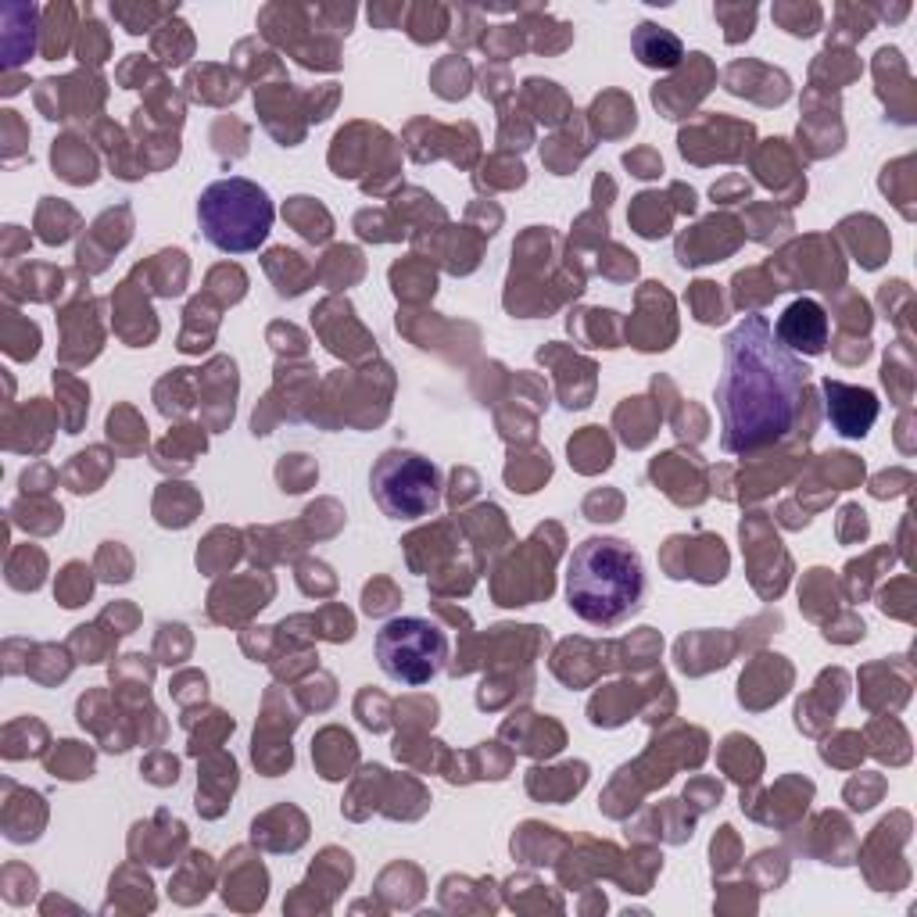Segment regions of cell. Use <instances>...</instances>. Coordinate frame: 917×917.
I'll return each mask as SVG.
<instances>
[{"mask_svg":"<svg viewBox=\"0 0 917 917\" xmlns=\"http://www.w3.org/2000/svg\"><path fill=\"white\" fill-rule=\"evenodd\" d=\"M162 33L155 36V51L162 54L165 65H183V61L190 58V47H194V40H190V29L180 36V40H172V18L165 22V26H158Z\"/></svg>","mask_w":917,"mask_h":917,"instance_id":"cell-14","label":"cell"},{"mask_svg":"<svg viewBox=\"0 0 917 917\" xmlns=\"http://www.w3.org/2000/svg\"><path fill=\"white\" fill-rule=\"evenodd\" d=\"M112 15L119 18L129 33L140 36V33H147V29H151V22L176 15V8H129V4H112Z\"/></svg>","mask_w":917,"mask_h":917,"instance_id":"cell-11","label":"cell"},{"mask_svg":"<svg viewBox=\"0 0 917 917\" xmlns=\"http://www.w3.org/2000/svg\"><path fill=\"white\" fill-rule=\"evenodd\" d=\"M276 208L269 201L266 187L244 176L215 180L212 187L201 190L198 198V223L212 248L223 255H248L266 244L273 230Z\"/></svg>","mask_w":917,"mask_h":917,"instance_id":"cell-3","label":"cell"},{"mask_svg":"<svg viewBox=\"0 0 917 917\" xmlns=\"http://www.w3.org/2000/svg\"><path fill=\"white\" fill-rule=\"evenodd\" d=\"M810 369L774 337L763 316H746L724 337V373L717 380L720 448L753 455L789 438L806 409Z\"/></svg>","mask_w":917,"mask_h":917,"instance_id":"cell-1","label":"cell"},{"mask_svg":"<svg viewBox=\"0 0 917 917\" xmlns=\"http://www.w3.org/2000/svg\"><path fill=\"white\" fill-rule=\"evenodd\" d=\"M713 11H717L720 22L731 29L728 43H738L742 36L753 33V22H756V8H753V4H749V8H746V4H738V8H731V4H717Z\"/></svg>","mask_w":917,"mask_h":917,"instance_id":"cell-13","label":"cell"},{"mask_svg":"<svg viewBox=\"0 0 917 917\" xmlns=\"http://www.w3.org/2000/svg\"><path fill=\"white\" fill-rule=\"evenodd\" d=\"M631 51L642 61L645 69H678L685 61V47L670 29L656 26V22H642L631 36Z\"/></svg>","mask_w":917,"mask_h":917,"instance_id":"cell-8","label":"cell"},{"mask_svg":"<svg viewBox=\"0 0 917 917\" xmlns=\"http://www.w3.org/2000/svg\"><path fill=\"white\" fill-rule=\"evenodd\" d=\"M645 570L627 541L588 538L581 541L566 563V606L584 624L617 627L642 609Z\"/></svg>","mask_w":917,"mask_h":917,"instance_id":"cell-2","label":"cell"},{"mask_svg":"<svg viewBox=\"0 0 917 917\" xmlns=\"http://www.w3.org/2000/svg\"><path fill=\"white\" fill-rule=\"evenodd\" d=\"M369 488L380 513L391 520H423L441 506L438 466L405 448H391L369 473Z\"/></svg>","mask_w":917,"mask_h":917,"instance_id":"cell-4","label":"cell"},{"mask_svg":"<svg viewBox=\"0 0 917 917\" xmlns=\"http://www.w3.org/2000/svg\"><path fill=\"white\" fill-rule=\"evenodd\" d=\"M624 162L627 169H638V176H660L663 172V162H656L652 155H627Z\"/></svg>","mask_w":917,"mask_h":917,"instance_id":"cell-16","label":"cell"},{"mask_svg":"<svg viewBox=\"0 0 917 917\" xmlns=\"http://www.w3.org/2000/svg\"><path fill=\"white\" fill-rule=\"evenodd\" d=\"M774 18H778L792 36H810V33H817V26H821V8H817V4H806V11H803L799 4H778V8H774Z\"/></svg>","mask_w":917,"mask_h":917,"instance_id":"cell-10","label":"cell"},{"mask_svg":"<svg viewBox=\"0 0 917 917\" xmlns=\"http://www.w3.org/2000/svg\"><path fill=\"white\" fill-rule=\"evenodd\" d=\"M402 15H405V8H398V4H395V8H369V18H373V22H380L384 29L395 26V18H402Z\"/></svg>","mask_w":917,"mask_h":917,"instance_id":"cell-17","label":"cell"},{"mask_svg":"<svg viewBox=\"0 0 917 917\" xmlns=\"http://www.w3.org/2000/svg\"><path fill=\"white\" fill-rule=\"evenodd\" d=\"M824 395H828V420L842 438H864L878 420V395L867 387H849L842 380L824 377Z\"/></svg>","mask_w":917,"mask_h":917,"instance_id":"cell-6","label":"cell"},{"mask_svg":"<svg viewBox=\"0 0 917 917\" xmlns=\"http://www.w3.org/2000/svg\"><path fill=\"white\" fill-rule=\"evenodd\" d=\"M90 570H83L79 563H72V566H65V577L58 581V599H61V606H83V599L90 595Z\"/></svg>","mask_w":917,"mask_h":917,"instance_id":"cell-12","label":"cell"},{"mask_svg":"<svg viewBox=\"0 0 917 917\" xmlns=\"http://www.w3.org/2000/svg\"><path fill=\"white\" fill-rule=\"evenodd\" d=\"M377 660L387 678L420 688L441 674L448 660V638L441 627L423 617H395L387 620L377 635Z\"/></svg>","mask_w":917,"mask_h":917,"instance_id":"cell-5","label":"cell"},{"mask_svg":"<svg viewBox=\"0 0 917 917\" xmlns=\"http://www.w3.org/2000/svg\"><path fill=\"white\" fill-rule=\"evenodd\" d=\"M409 29H412V40H438V36H445L448 29V8H441V4H420V8L409 11Z\"/></svg>","mask_w":917,"mask_h":917,"instance_id":"cell-9","label":"cell"},{"mask_svg":"<svg viewBox=\"0 0 917 917\" xmlns=\"http://www.w3.org/2000/svg\"><path fill=\"white\" fill-rule=\"evenodd\" d=\"M774 337H778L789 352L824 355L828 352V312L810 298L792 301L789 309L781 312Z\"/></svg>","mask_w":917,"mask_h":917,"instance_id":"cell-7","label":"cell"},{"mask_svg":"<svg viewBox=\"0 0 917 917\" xmlns=\"http://www.w3.org/2000/svg\"><path fill=\"white\" fill-rule=\"evenodd\" d=\"M83 36H79V61H86V65H101L104 54H108V36H104V26L101 22H94V18H86Z\"/></svg>","mask_w":917,"mask_h":917,"instance_id":"cell-15","label":"cell"}]
</instances>
